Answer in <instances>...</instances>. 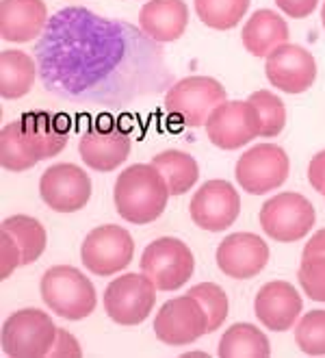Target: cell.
I'll use <instances>...</instances> for the list:
<instances>
[{"mask_svg":"<svg viewBox=\"0 0 325 358\" xmlns=\"http://www.w3.org/2000/svg\"><path fill=\"white\" fill-rule=\"evenodd\" d=\"M169 187L163 174L152 163L130 165L117 176L113 198L120 217L130 224L157 222L167 206Z\"/></svg>","mask_w":325,"mask_h":358,"instance_id":"obj_1","label":"cell"},{"mask_svg":"<svg viewBox=\"0 0 325 358\" xmlns=\"http://www.w3.org/2000/svg\"><path fill=\"white\" fill-rule=\"evenodd\" d=\"M41 298L63 320L78 322L96 310L98 298L94 282L72 265H55L41 278Z\"/></svg>","mask_w":325,"mask_h":358,"instance_id":"obj_2","label":"cell"},{"mask_svg":"<svg viewBox=\"0 0 325 358\" xmlns=\"http://www.w3.org/2000/svg\"><path fill=\"white\" fill-rule=\"evenodd\" d=\"M59 328L48 313L37 308H22L3 324V352L11 358H43L50 356L57 343Z\"/></svg>","mask_w":325,"mask_h":358,"instance_id":"obj_3","label":"cell"},{"mask_svg":"<svg viewBox=\"0 0 325 358\" xmlns=\"http://www.w3.org/2000/svg\"><path fill=\"white\" fill-rule=\"evenodd\" d=\"M226 102V90L210 76H187L165 96V111L185 126H206L210 113Z\"/></svg>","mask_w":325,"mask_h":358,"instance_id":"obj_4","label":"cell"},{"mask_svg":"<svg viewBox=\"0 0 325 358\" xmlns=\"http://www.w3.org/2000/svg\"><path fill=\"white\" fill-rule=\"evenodd\" d=\"M317 210L312 202L295 192H282L260 208V226L280 243H293L306 237L315 228Z\"/></svg>","mask_w":325,"mask_h":358,"instance_id":"obj_5","label":"cell"},{"mask_svg":"<svg viewBox=\"0 0 325 358\" xmlns=\"http://www.w3.org/2000/svg\"><path fill=\"white\" fill-rule=\"evenodd\" d=\"M141 271L159 291H176L193 278L195 257L180 239L161 237L143 250Z\"/></svg>","mask_w":325,"mask_h":358,"instance_id":"obj_6","label":"cell"},{"mask_svg":"<svg viewBox=\"0 0 325 358\" xmlns=\"http://www.w3.org/2000/svg\"><path fill=\"white\" fill-rule=\"evenodd\" d=\"M157 285L145 273H124L104 291V310L120 326H139L157 304Z\"/></svg>","mask_w":325,"mask_h":358,"instance_id":"obj_7","label":"cell"},{"mask_svg":"<svg viewBox=\"0 0 325 358\" xmlns=\"http://www.w3.org/2000/svg\"><path fill=\"white\" fill-rule=\"evenodd\" d=\"M135 255V241L122 226L104 224L85 237L80 248L82 265L96 276H113L126 269Z\"/></svg>","mask_w":325,"mask_h":358,"instance_id":"obj_8","label":"cell"},{"mask_svg":"<svg viewBox=\"0 0 325 358\" xmlns=\"http://www.w3.org/2000/svg\"><path fill=\"white\" fill-rule=\"evenodd\" d=\"M291 161L275 143H258L250 148L236 163V182L247 194L263 196L282 187L289 178Z\"/></svg>","mask_w":325,"mask_h":358,"instance_id":"obj_9","label":"cell"},{"mask_svg":"<svg viewBox=\"0 0 325 358\" xmlns=\"http://www.w3.org/2000/svg\"><path fill=\"white\" fill-rule=\"evenodd\" d=\"M154 334L165 345H191L202 334H208V317L202 304L187 293V296L167 300L159 308L154 320Z\"/></svg>","mask_w":325,"mask_h":358,"instance_id":"obj_10","label":"cell"},{"mask_svg":"<svg viewBox=\"0 0 325 358\" xmlns=\"http://www.w3.org/2000/svg\"><path fill=\"white\" fill-rule=\"evenodd\" d=\"M206 133L210 143L217 148L238 150L252 139L260 137L258 111L250 100H226L210 113L206 122Z\"/></svg>","mask_w":325,"mask_h":358,"instance_id":"obj_11","label":"cell"},{"mask_svg":"<svg viewBox=\"0 0 325 358\" xmlns=\"http://www.w3.org/2000/svg\"><path fill=\"white\" fill-rule=\"evenodd\" d=\"M39 196L57 213H76L92 200V178L74 163H57L41 174Z\"/></svg>","mask_w":325,"mask_h":358,"instance_id":"obj_12","label":"cell"},{"mask_svg":"<svg viewBox=\"0 0 325 358\" xmlns=\"http://www.w3.org/2000/svg\"><path fill=\"white\" fill-rule=\"evenodd\" d=\"M241 213V198L228 180L204 182L191 200V220L208 233H222Z\"/></svg>","mask_w":325,"mask_h":358,"instance_id":"obj_13","label":"cell"},{"mask_svg":"<svg viewBox=\"0 0 325 358\" xmlns=\"http://www.w3.org/2000/svg\"><path fill=\"white\" fill-rule=\"evenodd\" d=\"M265 74L280 92L303 94L317 80V61L306 48L297 44H282L267 57Z\"/></svg>","mask_w":325,"mask_h":358,"instance_id":"obj_14","label":"cell"},{"mask_svg":"<svg viewBox=\"0 0 325 358\" xmlns=\"http://www.w3.org/2000/svg\"><path fill=\"white\" fill-rule=\"evenodd\" d=\"M269 263V245L256 233L228 235L217 248V265L234 280L256 278Z\"/></svg>","mask_w":325,"mask_h":358,"instance_id":"obj_15","label":"cell"},{"mask_svg":"<svg viewBox=\"0 0 325 358\" xmlns=\"http://www.w3.org/2000/svg\"><path fill=\"white\" fill-rule=\"evenodd\" d=\"M80 159L96 172H113L130 155V135L117 124L92 126L78 143Z\"/></svg>","mask_w":325,"mask_h":358,"instance_id":"obj_16","label":"cell"},{"mask_svg":"<svg viewBox=\"0 0 325 358\" xmlns=\"http://www.w3.org/2000/svg\"><path fill=\"white\" fill-rule=\"evenodd\" d=\"M301 296L287 280H271L258 289L254 310L258 322L267 330L287 332L297 324L301 313Z\"/></svg>","mask_w":325,"mask_h":358,"instance_id":"obj_17","label":"cell"},{"mask_svg":"<svg viewBox=\"0 0 325 358\" xmlns=\"http://www.w3.org/2000/svg\"><path fill=\"white\" fill-rule=\"evenodd\" d=\"M46 17L48 9L43 0H3L0 3V35L5 41L27 44L41 33Z\"/></svg>","mask_w":325,"mask_h":358,"instance_id":"obj_18","label":"cell"},{"mask_svg":"<svg viewBox=\"0 0 325 358\" xmlns=\"http://www.w3.org/2000/svg\"><path fill=\"white\" fill-rule=\"evenodd\" d=\"M189 7L185 0H147L139 13V27L154 41L169 44L185 35Z\"/></svg>","mask_w":325,"mask_h":358,"instance_id":"obj_19","label":"cell"},{"mask_svg":"<svg viewBox=\"0 0 325 358\" xmlns=\"http://www.w3.org/2000/svg\"><path fill=\"white\" fill-rule=\"evenodd\" d=\"M20 124L37 163L57 157L68 143V124H63L59 115L48 111H29L20 117Z\"/></svg>","mask_w":325,"mask_h":358,"instance_id":"obj_20","label":"cell"},{"mask_svg":"<svg viewBox=\"0 0 325 358\" xmlns=\"http://www.w3.org/2000/svg\"><path fill=\"white\" fill-rule=\"evenodd\" d=\"M243 46L254 57H269L282 44H289V24L271 9H258L243 29Z\"/></svg>","mask_w":325,"mask_h":358,"instance_id":"obj_21","label":"cell"},{"mask_svg":"<svg viewBox=\"0 0 325 358\" xmlns=\"http://www.w3.org/2000/svg\"><path fill=\"white\" fill-rule=\"evenodd\" d=\"M37 78L35 61L20 50H5L0 55V94L5 100L27 96Z\"/></svg>","mask_w":325,"mask_h":358,"instance_id":"obj_22","label":"cell"},{"mask_svg":"<svg viewBox=\"0 0 325 358\" xmlns=\"http://www.w3.org/2000/svg\"><path fill=\"white\" fill-rule=\"evenodd\" d=\"M152 165L163 174L171 196H185L200 178L198 161L180 150H165L152 157Z\"/></svg>","mask_w":325,"mask_h":358,"instance_id":"obj_23","label":"cell"},{"mask_svg":"<svg viewBox=\"0 0 325 358\" xmlns=\"http://www.w3.org/2000/svg\"><path fill=\"white\" fill-rule=\"evenodd\" d=\"M269 354L271 345L267 334L252 324L230 326L219 341L222 358H267Z\"/></svg>","mask_w":325,"mask_h":358,"instance_id":"obj_24","label":"cell"},{"mask_svg":"<svg viewBox=\"0 0 325 358\" xmlns=\"http://www.w3.org/2000/svg\"><path fill=\"white\" fill-rule=\"evenodd\" d=\"M3 230H7L17 243L22 265L35 263L46 250V230L31 215H11L3 220Z\"/></svg>","mask_w":325,"mask_h":358,"instance_id":"obj_25","label":"cell"},{"mask_svg":"<svg viewBox=\"0 0 325 358\" xmlns=\"http://www.w3.org/2000/svg\"><path fill=\"white\" fill-rule=\"evenodd\" d=\"M0 163L9 172H24L37 165V159L27 141V135L22 131V124L11 122L0 133Z\"/></svg>","mask_w":325,"mask_h":358,"instance_id":"obj_26","label":"cell"},{"mask_svg":"<svg viewBox=\"0 0 325 358\" xmlns=\"http://www.w3.org/2000/svg\"><path fill=\"white\" fill-rule=\"evenodd\" d=\"M252 0H195V13L208 29L230 31L241 24Z\"/></svg>","mask_w":325,"mask_h":358,"instance_id":"obj_27","label":"cell"},{"mask_svg":"<svg viewBox=\"0 0 325 358\" xmlns=\"http://www.w3.org/2000/svg\"><path fill=\"white\" fill-rule=\"evenodd\" d=\"M250 102L258 111V120H260V137L271 139L277 137L287 126V109L284 102L280 100V96H275L269 90H258L250 96Z\"/></svg>","mask_w":325,"mask_h":358,"instance_id":"obj_28","label":"cell"},{"mask_svg":"<svg viewBox=\"0 0 325 358\" xmlns=\"http://www.w3.org/2000/svg\"><path fill=\"white\" fill-rule=\"evenodd\" d=\"M189 296H193L202 304L206 317H208V332H215L224 326V322L228 317V310H230V302H228L226 291L219 285L200 282L189 291Z\"/></svg>","mask_w":325,"mask_h":358,"instance_id":"obj_29","label":"cell"},{"mask_svg":"<svg viewBox=\"0 0 325 358\" xmlns=\"http://www.w3.org/2000/svg\"><path fill=\"white\" fill-rule=\"evenodd\" d=\"M295 343L308 356H325V310H310L297 322Z\"/></svg>","mask_w":325,"mask_h":358,"instance_id":"obj_30","label":"cell"},{"mask_svg":"<svg viewBox=\"0 0 325 358\" xmlns=\"http://www.w3.org/2000/svg\"><path fill=\"white\" fill-rule=\"evenodd\" d=\"M297 278H299L303 293H306L310 300L325 302V257L301 259Z\"/></svg>","mask_w":325,"mask_h":358,"instance_id":"obj_31","label":"cell"},{"mask_svg":"<svg viewBox=\"0 0 325 358\" xmlns=\"http://www.w3.org/2000/svg\"><path fill=\"white\" fill-rule=\"evenodd\" d=\"M20 265H22V255L17 243L7 230H0V278L3 280L9 278Z\"/></svg>","mask_w":325,"mask_h":358,"instance_id":"obj_32","label":"cell"},{"mask_svg":"<svg viewBox=\"0 0 325 358\" xmlns=\"http://www.w3.org/2000/svg\"><path fill=\"white\" fill-rule=\"evenodd\" d=\"M275 5L280 7L282 13H287L289 17L303 20L315 13L319 0H275Z\"/></svg>","mask_w":325,"mask_h":358,"instance_id":"obj_33","label":"cell"},{"mask_svg":"<svg viewBox=\"0 0 325 358\" xmlns=\"http://www.w3.org/2000/svg\"><path fill=\"white\" fill-rule=\"evenodd\" d=\"M50 356H63V358H80L82 356V350L78 345V341L74 339V336L68 332L59 328V334H57V343L50 352Z\"/></svg>","mask_w":325,"mask_h":358,"instance_id":"obj_34","label":"cell"},{"mask_svg":"<svg viewBox=\"0 0 325 358\" xmlns=\"http://www.w3.org/2000/svg\"><path fill=\"white\" fill-rule=\"evenodd\" d=\"M308 182L315 187V192L325 196V150L312 157L308 165Z\"/></svg>","mask_w":325,"mask_h":358,"instance_id":"obj_35","label":"cell"},{"mask_svg":"<svg viewBox=\"0 0 325 358\" xmlns=\"http://www.w3.org/2000/svg\"><path fill=\"white\" fill-rule=\"evenodd\" d=\"M308 257H325V228L317 230V233L308 239V243L303 245L301 259H308Z\"/></svg>","mask_w":325,"mask_h":358,"instance_id":"obj_36","label":"cell"},{"mask_svg":"<svg viewBox=\"0 0 325 358\" xmlns=\"http://www.w3.org/2000/svg\"><path fill=\"white\" fill-rule=\"evenodd\" d=\"M321 20H323V27H325V3H323V9H321Z\"/></svg>","mask_w":325,"mask_h":358,"instance_id":"obj_37","label":"cell"}]
</instances>
